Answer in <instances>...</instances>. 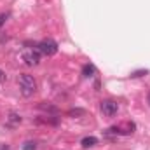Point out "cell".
Here are the masks:
<instances>
[{
	"label": "cell",
	"mask_w": 150,
	"mask_h": 150,
	"mask_svg": "<svg viewBox=\"0 0 150 150\" xmlns=\"http://www.w3.org/2000/svg\"><path fill=\"white\" fill-rule=\"evenodd\" d=\"M5 79H7V75H5V72H2V70H0V82H4Z\"/></svg>",
	"instance_id": "30bf717a"
},
{
	"label": "cell",
	"mask_w": 150,
	"mask_h": 150,
	"mask_svg": "<svg viewBox=\"0 0 150 150\" xmlns=\"http://www.w3.org/2000/svg\"><path fill=\"white\" fill-rule=\"evenodd\" d=\"M94 74H96L94 65H84V68H82V75L84 77H93Z\"/></svg>",
	"instance_id": "8992f818"
},
{
	"label": "cell",
	"mask_w": 150,
	"mask_h": 150,
	"mask_svg": "<svg viewBox=\"0 0 150 150\" xmlns=\"http://www.w3.org/2000/svg\"><path fill=\"white\" fill-rule=\"evenodd\" d=\"M7 18H9V14H7V12H4V14H0V26H2V25H4V23L7 21Z\"/></svg>",
	"instance_id": "9c48e42d"
},
{
	"label": "cell",
	"mask_w": 150,
	"mask_h": 150,
	"mask_svg": "<svg viewBox=\"0 0 150 150\" xmlns=\"http://www.w3.org/2000/svg\"><path fill=\"white\" fill-rule=\"evenodd\" d=\"M0 150H9V147H7V145L4 147V143H0Z\"/></svg>",
	"instance_id": "8fae6325"
},
{
	"label": "cell",
	"mask_w": 150,
	"mask_h": 150,
	"mask_svg": "<svg viewBox=\"0 0 150 150\" xmlns=\"http://www.w3.org/2000/svg\"><path fill=\"white\" fill-rule=\"evenodd\" d=\"M18 84H19V89H21V94L25 98H30L33 96V93L37 91V82L32 75L28 74H21L18 77Z\"/></svg>",
	"instance_id": "6da1fadb"
},
{
	"label": "cell",
	"mask_w": 150,
	"mask_h": 150,
	"mask_svg": "<svg viewBox=\"0 0 150 150\" xmlns=\"http://www.w3.org/2000/svg\"><path fill=\"white\" fill-rule=\"evenodd\" d=\"M23 150H37V142H25L23 143Z\"/></svg>",
	"instance_id": "52a82bcc"
},
{
	"label": "cell",
	"mask_w": 150,
	"mask_h": 150,
	"mask_svg": "<svg viewBox=\"0 0 150 150\" xmlns=\"http://www.w3.org/2000/svg\"><path fill=\"white\" fill-rule=\"evenodd\" d=\"M98 143V140L94 138V136H86V138H82V142H80V145L84 147V149H91V147H94Z\"/></svg>",
	"instance_id": "5b68a950"
},
{
	"label": "cell",
	"mask_w": 150,
	"mask_h": 150,
	"mask_svg": "<svg viewBox=\"0 0 150 150\" xmlns=\"http://www.w3.org/2000/svg\"><path fill=\"white\" fill-rule=\"evenodd\" d=\"M37 51L40 54H44V56H54L58 52V44L52 38H45V40L37 44Z\"/></svg>",
	"instance_id": "7a4b0ae2"
},
{
	"label": "cell",
	"mask_w": 150,
	"mask_h": 150,
	"mask_svg": "<svg viewBox=\"0 0 150 150\" xmlns=\"http://www.w3.org/2000/svg\"><path fill=\"white\" fill-rule=\"evenodd\" d=\"M147 101H149V105H150V91H149V96H147Z\"/></svg>",
	"instance_id": "7c38bea8"
},
{
	"label": "cell",
	"mask_w": 150,
	"mask_h": 150,
	"mask_svg": "<svg viewBox=\"0 0 150 150\" xmlns=\"http://www.w3.org/2000/svg\"><path fill=\"white\" fill-rule=\"evenodd\" d=\"M149 74V70H138V72H133L131 77H142V75H147Z\"/></svg>",
	"instance_id": "ba28073f"
},
{
	"label": "cell",
	"mask_w": 150,
	"mask_h": 150,
	"mask_svg": "<svg viewBox=\"0 0 150 150\" xmlns=\"http://www.w3.org/2000/svg\"><path fill=\"white\" fill-rule=\"evenodd\" d=\"M23 61H25L28 67H37L38 63H40V52H38L37 49H35V51H26V52L23 54Z\"/></svg>",
	"instance_id": "277c9868"
},
{
	"label": "cell",
	"mask_w": 150,
	"mask_h": 150,
	"mask_svg": "<svg viewBox=\"0 0 150 150\" xmlns=\"http://www.w3.org/2000/svg\"><path fill=\"white\" fill-rule=\"evenodd\" d=\"M100 108H101L103 115H107V117H113V115H117V112H119V105L113 100H103L100 103Z\"/></svg>",
	"instance_id": "3957f363"
}]
</instances>
